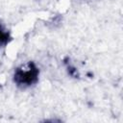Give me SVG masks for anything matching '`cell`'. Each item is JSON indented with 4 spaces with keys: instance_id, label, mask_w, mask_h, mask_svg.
Wrapping results in <instances>:
<instances>
[{
    "instance_id": "6da1fadb",
    "label": "cell",
    "mask_w": 123,
    "mask_h": 123,
    "mask_svg": "<svg viewBox=\"0 0 123 123\" xmlns=\"http://www.w3.org/2000/svg\"><path fill=\"white\" fill-rule=\"evenodd\" d=\"M38 69L34 62H28L16 68L13 80L17 86H29L37 82Z\"/></svg>"
},
{
    "instance_id": "7a4b0ae2",
    "label": "cell",
    "mask_w": 123,
    "mask_h": 123,
    "mask_svg": "<svg viewBox=\"0 0 123 123\" xmlns=\"http://www.w3.org/2000/svg\"><path fill=\"white\" fill-rule=\"evenodd\" d=\"M11 39L10 34L2 27V25L0 24V46L7 44Z\"/></svg>"
}]
</instances>
